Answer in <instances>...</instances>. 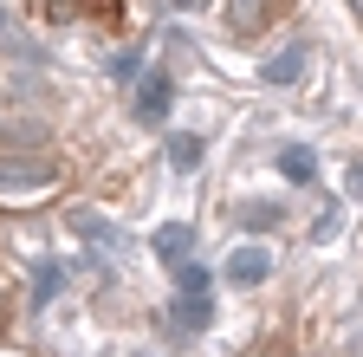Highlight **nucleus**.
Instances as JSON below:
<instances>
[{"label":"nucleus","mask_w":363,"mask_h":357,"mask_svg":"<svg viewBox=\"0 0 363 357\" xmlns=\"http://www.w3.org/2000/svg\"><path fill=\"white\" fill-rule=\"evenodd\" d=\"M52 163H0V195H45Z\"/></svg>","instance_id":"obj_1"},{"label":"nucleus","mask_w":363,"mask_h":357,"mask_svg":"<svg viewBox=\"0 0 363 357\" xmlns=\"http://www.w3.org/2000/svg\"><path fill=\"white\" fill-rule=\"evenodd\" d=\"M169 98H175L169 72H150V78H143V92H136V117H143V123H162V117H169Z\"/></svg>","instance_id":"obj_2"},{"label":"nucleus","mask_w":363,"mask_h":357,"mask_svg":"<svg viewBox=\"0 0 363 357\" xmlns=\"http://www.w3.org/2000/svg\"><path fill=\"white\" fill-rule=\"evenodd\" d=\"M266 273H272V260H266L259 247H240L234 260H227V280H234V286H259Z\"/></svg>","instance_id":"obj_3"},{"label":"nucleus","mask_w":363,"mask_h":357,"mask_svg":"<svg viewBox=\"0 0 363 357\" xmlns=\"http://www.w3.org/2000/svg\"><path fill=\"white\" fill-rule=\"evenodd\" d=\"M208 319H214L208 292H175V325L182 331H208Z\"/></svg>","instance_id":"obj_4"},{"label":"nucleus","mask_w":363,"mask_h":357,"mask_svg":"<svg viewBox=\"0 0 363 357\" xmlns=\"http://www.w3.org/2000/svg\"><path fill=\"white\" fill-rule=\"evenodd\" d=\"M156 253H162L169 266H175V260H189V253H195V228H189V221H169V228L156 234Z\"/></svg>","instance_id":"obj_5"},{"label":"nucleus","mask_w":363,"mask_h":357,"mask_svg":"<svg viewBox=\"0 0 363 357\" xmlns=\"http://www.w3.org/2000/svg\"><path fill=\"white\" fill-rule=\"evenodd\" d=\"M227 20H234L240 33H259V20H266V0H227Z\"/></svg>","instance_id":"obj_6"},{"label":"nucleus","mask_w":363,"mask_h":357,"mask_svg":"<svg viewBox=\"0 0 363 357\" xmlns=\"http://www.w3.org/2000/svg\"><path fill=\"white\" fill-rule=\"evenodd\" d=\"M311 169H318L311 150H279V175H292V182H311Z\"/></svg>","instance_id":"obj_7"},{"label":"nucleus","mask_w":363,"mask_h":357,"mask_svg":"<svg viewBox=\"0 0 363 357\" xmlns=\"http://www.w3.org/2000/svg\"><path fill=\"white\" fill-rule=\"evenodd\" d=\"M169 163L175 169H195L201 163V137H182V130H175V137H169Z\"/></svg>","instance_id":"obj_8"},{"label":"nucleus","mask_w":363,"mask_h":357,"mask_svg":"<svg viewBox=\"0 0 363 357\" xmlns=\"http://www.w3.org/2000/svg\"><path fill=\"white\" fill-rule=\"evenodd\" d=\"M298 72H305V53H286V59H272V65H266V78H272V84H292Z\"/></svg>","instance_id":"obj_9"},{"label":"nucleus","mask_w":363,"mask_h":357,"mask_svg":"<svg viewBox=\"0 0 363 357\" xmlns=\"http://www.w3.org/2000/svg\"><path fill=\"white\" fill-rule=\"evenodd\" d=\"M72 7H84V0H45V13H52V20H65Z\"/></svg>","instance_id":"obj_10"},{"label":"nucleus","mask_w":363,"mask_h":357,"mask_svg":"<svg viewBox=\"0 0 363 357\" xmlns=\"http://www.w3.org/2000/svg\"><path fill=\"white\" fill-rule=\"evenodd\" d=\"M175 7H182V13H195V7H208V0H175Z\"/></svg>","instance_id":"obj_11"},{"label":"nucleus","mask_w":363,"mask_h":357,"mask_svg":"<svg viewBox=\"0 0 363 357\" xmlns=\"http://www.w3.org/2000/svg\"><path fill=\"white\" fill-rule=\"evenodd\" d=\"M350 7H357V20H363V0H350Z\"/></svg>","instance_id":"obj_12"}]
</instances>
